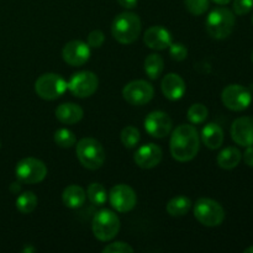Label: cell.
I'll return each instance as SVG.
<instances>
[{
    "label": "cell",
    "instance_id": "6da1fadb",
    "mask_svg": "<svg viewBox=\"0 0 253 253\" xmlns=\"http://www.w3.org/2000/svg\"><path fill=\"white\" fill-rule=\"evenodd\" d=\"M200 137L193 125H179L172 132L169 141L170 155L178 162H189L199 152Z\"/></svg>",
    "mask_w": 253,
    "mask_h": 253
},
{
    "label": "cell",
    "instance_id": "7a4b0ae2",
    "mask_svg": "<svg viewBox=\"0 0 253 253\" xmlns=\"http://www.w3.org/2000/svg\"><path fill=\"white\" fill-rule=\"evenodd\" d=\"M114 39L123 44H131L141 34V20L136 14L125 11L119 14L111 24Z\"/></svg>",
    "mask_w": 253,
    "mask_h": 253
},
{
    "label": "cell",
    "instance_id": "3957f363",
    "mask_svg": "<svg viewBox=\"0 0 253 253\" xmlns=\"http://www.w3.org/2000/svg\"><path fill=\"white\" fill-rule=\"evenodd\" d=\"M235 14L227 7H216L207 17L205 29L207 32L216 40L227 39L235 27Z\"/></svg>",
    "mask_w": 253,
    "mask_h": 253
},
{
    "label": "cell",
    "instance_id": "277c9868",
    "mask_svg": "<svg viewBox=\"0 0 253 253\" xmlns=\"http://www.w3.org/2000/svg\"><path fill=\"white\" fill-rule=\"evenodd\" d=\"M76 153L81 165L86 169L96 170L105 162V151L95 138L84 137L79 140Z\"/></svg>",
    "mask_w": 253,
    "mask_h": 253
},
{
    "label": "cell",
    "instance_id": "5b68a950",
    "mask_svg": "<svg viewBox=\"0 0 253 253\" xmlns=\"http://www.w3.org/2000/svg\"><path fill=\"white\" fill-rule=\"evenodd\" d=\"M91 230L99 241H111L120 231V219L111 210L103 209L93 217Z\"/></svg>",
    "mask_w": 253,
    "mask_h": 253
},
{
    "label": "cell",
    "instance_id": "8992f818",
    "mask_svg": "<svg viewBox=\"0 0 253 253\" xmlns=\"http://www.w3.org/2000/svg\"><path fill=\"white\" fill-rule=\"evenodd\" d=\"M194 216L204 226L215 227L225 220V210L216 200L200 198L194 205Z\"/></svg>",
    "mask_w": 253,
    "mask_h": 253
},
{
    "label": "cell",
    "instance_id": "52a82bcc",
    "mask_svg": "<svg viewBox=\"0 0 253 253\" xmlns=\"http://www.w3.org/2000/svg\"><path fill=\"white\" fill-rule=\"evenodd\" d=\"M68 89V83L56 73H44L35 82V91L44 100H56Z\"/></svg>",
    "mask_w": 253,
    "mask_h": 253
},
{
    "label": "cell",
    "instance_id": "ba28073f",
    "mask_svg": "<svg viewBox=\"0 0 253 253\" xmlns=\"http://www.w3.org/2000/svg\"><path fill=\"white\" fill-rule=\"evenodd\" d=\"M15 174L20 183L36 184L46 178L47 167L42 161L34 157H27L17 162L15 167Z\"/></svg>",
    "mask_w": 253,
    "mask_h": 253
},
{
    "label": "cell",
    "instance_id": "9c48e42d",
    "mask_svg": "<svg viewBox=\"0 0 253 253\" xmlns=\"http://www.w3.org/2000/svg\"><path fill=\"white\" fill-rule=\"evenodd\" d=\"M99 79L96 74L89 71L74 73L68 82V89L77 98H89L96 91Z\"/></svg>",
    "mask_w": 253,
    "mask_h": 253
},
{
    "label": "cell",
    "instance_id": "30bf717a",
    "mask_svg": "<svg viewBox=\"0 0 253 253\" xmlns=\"http://www.w3.org/2000/svg\"><path fill=\"white\" fill-rule=\"evenodd\" d=\"M222 104L232 111L246 110L252 101L251 91L240 84H230L221 93Z\"/></svg>",
    "mask_w": 253,
    "mask_h": 253
},
{
    "label": "cell",
    "instance_id": "8fae6325",
    "mask_svg": "<svg viewBox=\"0 0 253 253\" xmlns=\"http://www.w3.org/2000/svg\"><path fill=\"white\" fill-rule=\"evenodd\" d=\"M155 95L152 84L146 81H132L126 84L123 89V96L128 104L135 106L146 105L150 103Z\"/></svg>",
    "mask_w": 253,
    "mask_h": 253
},
{
    "label": "cell",
    "instance_id": "7c38bea8",
    "mask_svg": "<svg viewBox=\"0 0 253 253\" xmlns=\"http://www.w3.org/2000/svg\"><path fill=\"white\" fill-rule=\"evenodd\" d=\"M108 199L111 207L118 212H128L137 204L135 190L127 184H116L110 189Z\"/></svg>",
    "mask_w": 253,
    "mask_h": 253
},
{
    "label": "cell",
    "instance_id": "4fadbf2b",
    "mask_svg": "<svg viewBox=\"0 0 253 253\" xmlns=\"http://www.w3.org/2000/svg\"><path fill=\"white\" fill-rule=\"evenodd\" d=\"M145 130L152 137H166L172 131V119L163 111H152L145 119Z\"/></svg>",
    "mask_w": 253,
    "mask_h": 253
},
{
    "label": "cell",
    "instance_id": "5bb4252c",
    "mask_svg": "<svg viewBox=\"0 0 253 253\" xmlns=\"http://www.w3.org/2000/svg\"><path fill=\"white\" fill-rule=\"evenodd\" d=\"M62 57L66 63L73 67H81L90 58V46L79 40L68 42L62 49Z\"/></svg>",
    "mask_w": 253,
    "mask_h": 253
},
{
    "label": "cell",
    "instance_id": "9a60e30c",
    "mask_svg": "<svg viewBox=\"0 0 253 253\" xmlns=\"http://www.w3.org/2000/svg\"><path fill=\"white\" fill-rule=\"evenodd\" d=\"M162 157L163 152L160 146L155 143H146L136 151L133 161L142 169H151L160 165Z\"/></svg>",
    "mask_w": 253,
    "mask_h": 253
},
{
    "label": "cell",
    "instance_id": "2e32d148",
    "mask_svg": "<svg viewBox=\"0 0 253 253\" xmlns=\"http://www.w3.org/2000/svg\"><path fill=\"white\" fill-rule=\"evenodd\" d=\"M231 137L242 147L253 146V118L242 116L236 119L231 125Z\"/></svg>",
    "mask_w": 253,
    "mask_h": 253
},
{
    "label": "cell",
    "instance_id": "e0dca14e",
    "mask_svg": "<svg viewBox=\"0 0 253 253\" xmlns=\"http://www.w3.org/2000/svg\"><path fill=\"white\" fill-rule=\"evenodd\" d=\"M143 42L146 46L150 48L156 49V51H162V49L168 48L172 43V35L166 27L160 26H151L150 29L146 30L145 36H143Z\"/></svg>",
    "mask_w": 253,
    "mask_h": 253
},
{
    "label": "cell",
    "instance_id": "ac0fdd59",
    "mask_svg": "<svg viewBox=\"0 0 253 253\" xmlns=\"http://www.w3.org/2000/svg\"><path fill=\"white\" fill-rule=\"evenodd\" d=\"M161 88H162V93L166 98L172 101H177L183 98L187 86H185L184 79L179 74L168 73L162 79Z\"/></svg>",
    "mask_w": 253,
    "mask_h": 253
},
{
    "label": "cell",
    "instance_id": "d6986e66",
    "mask_svg": "<svg viewBox=\"0 0 253 253\" xmlns=\"http://www.w3.org/2000/svg\"><path fill=\"white\" fill-rule=\"evenodd\" d=\"M57 120L61 121L62 124L66 125H73V124L79 123L83 119L84 111L79 105L74 103H64L57 106L56 111Z\"/></svg>",
    "mask_w": 253,
    "mask_h": 253
},
{
    "label": "cell",
    "instance_id": "ffe728a7",
    "mask_svg": "<svg viewBox=\"0 0 253 253\" xmlns=\"http://www.w3.org/2000/svg\"><path fill=\"white\" fill-rule=\"evenodd\" d=\"M200 137H202L203 143L209 150H217L224 143L225 136L224 131H222V128L217 124L210 123L203 127Z\"/></svg>",
    "mask_w": 253,
    "mask_h": 253
},
{
    "label": "cell",
    "instance_id": "44dd1931",
    "mask_svg": "<svg viewBox=\"0 0 253 253\" xmlns=\"http://www.w3.org/2000/svg\"><path fill=\"white\" fill-rule=\"evenodd\" d=\"M85 199H86L85 190L77 184L68 185V187L63 190V194H62L63 204L66 205L67 208H71V209L81 208L82 205L85 203Z\"/></svg>",
    "mask_w": 253,
    "mask_h": 253
},
{
    "label": "cell",
    "instance_id": "7402d4cb",
    "mask_svg": "<svg viewBox=\"0 0 253 253\" xmlns=\"http://www.w3.org/2000/svg\"><path fill=\"white\" fill-rule=\"evenodd\" d=\"M242 153L236 147H226L217 155L216 162L222 169H234L240 165Z\"/></svg>",
    "mask_w": 253,
    "mask_h": 253
},
{
    "label": "cell",
    "instance_id": "603a6c76",
    "mask_svg": "<svg viewBox=\"0 0 253 253\" xmlns=\"http://www.w3.org/2000/svg\"><path fill=\"white\" fill-rule=\"evenodd\" d=\"M190 208H192V200L189 198L179 195V197L170 199L166 209L170 216H184L188 214Z\"/></svg>",
    "mask_w": 253,
    "mask_h": 253
},
{
    "label": "cell",
    "instance_id": "cb8c5ba5",
    "mask_svg": "<svg viewBox=\"0 0 253 253\" xmlns=\"http://www.w3.org/2000/svg\"><path fill=\"white\" fill-rule=\"evenodd\" d=\"M163 69H165V61H163L162 56L157 53H151L146 57L145 72L148 78L156 81L162 74Z\"/></svg>",
    "mask_w": 253,
    "mask_h": 253
},
{
    "label": "cell",
    "instance_id": "d4e9b609",
    "mask_svg": "<svg viewBox=\"0 0 253 253\" xmlns=\"http://www.w3.org/2000/svg\"><path fill=\"white\" fill-rule=\"evenodd\" d=\"M108 194L105 187L100 183H91L89 184L88 189H86V197L90 200L91 204L96 205V207H101L108 200Z\"/></svg>",
    "mask_w": 253,
    "mask_h": 253
},
{
    "label": "cell",
    "instance_id": "484cf974",
    "mask_svg": "<svg viewBox=\"0 0 253 253\" xmlns=\"http://www.w3.org/2000/svg\"><path fill=\"white\" fill-rule=\"evenodd\" d=\"M37 203L39 199L32 192H24L16 198V208L21 214H30L34 211L37 207Z\"/></svg>",
    "mask_w": 253,
    "mask_h": 253
},
{
    "label": "cell",
    "instance_id": "4316f807",
    "mask_svg": "<svg viewBox=\"0 0 253 253\" xmlns=\"http://www.w3.org/2000/svg\"><path fill=\"white\" fill-rule=\"evenodd\" d=\"M120 138L121 142H123V145L125 146L126 148H133L138 145V142H140V131H138V128L135 127V126H126V127H124L123 131H121Z\"/></svg>",
    "mask_w": 253,
    "mask_h": 253
},
{
    "label": "cell",
    "instance_id": "83f0119b",
    "mask_svg": "<svg viewBox=\"0 0 253 253\" xmlns=\"http://www.w3.org/2000/svg\"><path fill=\"white\" fill-rule=\"evenodd\" d=\"M53 140L57 146L62 148H69L76 145V135L68 128H59L54 132Z\"/></svg>",
    "mask_w": 253,
    "mask_h": 253
},
{
    "label": "cell",
    "instance_id": "f1b7e54d",
    "mask_svg": "<svg viewBox=\"0 0 253 253\" xmlns=\"http://www.w3.org/2000/svg\"><path fill=\"white\" fill-rule=\"evenodd\" d=\"M208 108L204 104H193L189 109H188V120L192 124H203L208 118Z\"/></svg>",
    "mask_w": 253,
    "mask_h": 253
},
{
    "label": "cell",
    "instance_id": "f546056e",
    "mask_svg": "<svg viewBox=\"0 0 253 253\" xmlns=\"http://www.w3.org/2000/svg\"><path fill=\"white\" fill-rule=\"evenodd\" d=\"M184 2L188 11L195 16L205 14L209 9V0H184Z\"/></svg>",
    "mask_w": 253,
    "mask_h": 253
},
{
    "label": "cell",
    "instance_id": "4dcf8cb0",
    "mask_svg": "<svg viewBox=\"0 0 253 253\" xmlns=\"http://www.w3.org/2000/svg\"><path fill=\"white\" fill-rule=\"evenodd\" d=\"M168 48H169L170 57H172V59H174V61L182 62L188 57L187 47H185L183 43H179V42H175V43H173L172 42Z\"/></svg>",
    "mask_w": 253,
    "mask_h": 253
},
{
    "label": "cell",
    "instance_id": "1f68e13d",
    "mask_svg": "<svg viewBox=\"0 0 253 253\" xmlns=\"http://www.w3.org/2000/svg\"><path fill=\"white\" fill-rule=\"evenodd\" d=\"M104 253H132L133 249L126 242H113V244H109L108 246H105L103 249Z\"/></svg>",
    "mask_w": 253,
    "mask_h": 253
},
{
    "label": "cell",
    "instance_id": "d6a6232c",
    "mask_svg": "<svg viewBox=\"0 0 253 253\" xmlns=\"http://www.w3.org/2000/svg\"><path fill=\"white\" fill-rule=\"evenodd\" d=\"M105 41V35L100 30H93L88 35V44L93 48H100Z\"/></svg>",
    "mask_w": 253,
    "mask_h": 253
},
{
    "label": "cell",
    "instance_id": "836d02e7",
    "mask_svg": "<svg viewBox=\"0 0 253 253\" xmlns=\"http://www.w3.org/2000/svg\"><path fill=\"white\" fill-rule=\"evenodd\" d=\"M253 9V0H234V11L236 15H246Z\"/></svg>",
    "mask_w": 253,
    "mask_h": 253
},
{
    "label": "cell",
    "instance_id": "e575fe53",
    "mask_svg": "<svg viewBox=\"0 0 253 253\" xmlns=\"http://www.w3.org/2000/svg\"><path fill=\"white\" fill-rule=\"evenodd\" d=\"M244 161L249 167L253 168V146L246 147V151L244 153Z\"/></svg>",
    "mask_w": 253,
    "mask_h": 253
},
{
    "label": "cell",
    "instance_id": "d590c367",
    "mask_svg": "<svg viewBox=\"0 0 253 253\" xmlns=\"http://www.w3.org/2000/svg\"><path fill=\"white\" fill-rule=\"evenodd\" d=\"M116 1L125 9H133V7L137 6L138 0H116Z\"/></svg>",
    "mask_w": 253,
    "mask_h": 253
},
{
    "label": "cell",
    "instance_id": "8d00e7d4",
    "mask_svg": "<svg viewBox=\"0 0 253 253\" xmlns=\"http://www.w3.org/2000/svg\"><path fill=\"white\" fill-rule=\"evenodd\" d=\"M10 190H11V192L14 193V194H17V193H19L20 190H21V184H20V180H19V182L12 183V184L10 185Z\"/></svg>",
    "mask_w": 253,
    "mask_h": 253
},
{
    "label": "cell",
    "instance_id": "74e56055",
    "mask_svg": "<svg viewBox=\"0 0 253 253\" xmlns=\"http://www.w3.org/2000/svg\"><path fill=\"white\" fill-rule=\"evenodd\" d=\"M212 1L216 2V4H219V5H227L230 1H231V0H212Z\"/></svg>",
    "mask_w": 253,
    "mask_h": 253
},
{
    "label": "cell",
    "instance_id": "f35d334b",
    "mask_svg": "<svg viewBox=\"0 0 253 253\" xmlns=\"http://www.w3.org/2000/svg\"><path fill=\"white\" fill-rule=\"evenodd\" d=\"M35 251H36L35 247H26L25 250H22V252H35Z\"/></svg>",
    "mask_w": 253,
    "mask_h": 253
},
{
    "label": "cell",
    "instance_id": "ab89813d",
    "mask_svg": "<svg viewBox=\"0 0 253 253\" xmlns=\"http://www.w3.org/2000/svg\"><path fill=\"white\" fill-rule=\"evenodd\" d=\"M245 253H253V246L247 247V249L245 250Z\"/></svg>",
    "mask_w": 253,
    "mask_h": 253
},
{
    "label": "cell",
    "instance_id": "60d3db41",
    "mask_svg": "<svg viewBox=\"0 0 253 253\" xmlns=\"http://www.w3.org/2000/svg\"><path fill=\"white\" fill-rule=\"evenodd\" d=\"M251 59H252V63H253V52H252V56H251Z\"/></svg>",
    "mask_w": 253,
    "mask_h": 253
},
{
    "label": "cell",
    "instance_id": "b9f144b4",
    "mask_svg": "<svg viewBox=\"0 0 253 253\" xmlns=\"http://www.w3.org/2000/svg\"><path fill=\"white\" fill-rule=\"evenodd\" d=\"M252 22H253V16H252Z\"/></svg>",
    "mask_w": 253,
    "mask_h": 253
},
{
    "label": "cell",
    "instance_id": "7bdbcfd3",
    "mask_svg": "<svg viewBox=\"0 0 253 253\" xmlns=\"http://www.w3.org/2000/svg\"><path fill=\"white\" fill-rule=\"evenodd\" d=\"M0 146H1V142H0Z\"/></svg>",
    "mask_w": 253,
    "mask_h": 253
}]
</instances>
